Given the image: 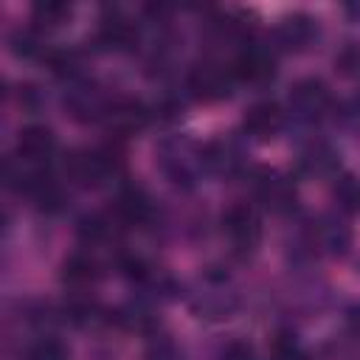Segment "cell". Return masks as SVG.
Here are the masks:
<instances>
[{
  "mask_svg": "<svg viewBox=\"0 0 360 360\" xmlns=\"http://www.w3.org/2000/svg\"><path fill=\"white\" fill-rule=\"evenodd\" d=\"M121 166H124V158H121L118 143H104V146L70 155L68 174L82 186H101L110 177H115L121 172Z\"/></svg>",
  "mask_w": 360,
  "mask_h": 360,
  "instance_id": "cell-1",
  "label": "cell"
},
{
  "mask_svg": "<svg viewBox=\"0 0 360 360\" xmlns=\"http://www.w3.org/2000/svg\"><path fill=\"white\" fill-rule=\"evenodd\" d=\"M222 231H225L228 242H231L236 250H242V253L253 250V248L259 245V239H262V219H259V211H256L250 202H236V205H231V208L225 211V217H222Z\"/></svg>",
  "mask_w": 360,
  "mask_h": 360,
  "instance_id": "cell-2",
  "label": "cell"
},
{
  "mask_svg": "<svg viewBox=\"0 0 360 360\" xmlns=\"http://www.w3.org/2000/svg\"><path fill=\"white\" fill-rule=\"evenodd\" d=\"M287 104H290V112H295L301 121H315L323 112H329L332 96H329V90H326V84L321 79L307 76V79H298L290 87Z\"/></svg>",
  "mask_w": 360,
  "mask_h": 360,
  "instance_id": "cell-3",
  "label": "cell"
},
{
  "mask_svg": "<svg viewBox=\"0 0 360 360\" xmlns=\"http://www.w3.org/2000/svg\"><path fill=\"white\" fill-rule=\"evenodd\" d=\"M56 152V135L45 124H28L17 135V163L31 169H45Z\"/></svg>",
  "mask_w": 360,
  "mask_h": 360,
  "instance_id": "cell-4",
  "label": "cell"
},
{
  "mask_svg": "<svg viewBox=\"0 0 360 360\" xmlns=\"http://www.w3.org/2000/svg\"><path fill=\"white\" fill-rule=\"evenodd\" d=\"M233 73L231 68H222V65H214V62H202L197 68H191L188 73V93L197 98V101H219L231 93V84H233Z\"/></svg>",
  "mask_w": 360,
  "mask_h": 360,
  "instance_id": "cell-5",
  "label": "cell"
},
{
  "mask_svg": "<svg viewBox=\"0 0 360 360\" xmlns=\"http://www.w3.org/2000/svg\"><path fill=\"white\" fill-rule=\"evenodd\" d=\"M231 73L236 82H248V84H262L267 79H273L276 73V56L270 53V48L262 45H242V51L233 56L231 62Z\"/></svg>",
  "mask_w": 360,
  "mask_h": 360,
  "instance_id": "cell-6",
  "label": "cell"
},
{
  "mask_svg": "<svg viewBox=\"0 0 360 360\" xmlns=\"http://www.w3.org/2000/svg\"><path fill=\"white\" fill-rule=\"evenodd\" d=\"M250 180H253L256 197L270 211L284 214V211H290L295 205V188H292V183L284 174H278L276 169H256Z\"/></svg>",
  "mask_w": 360,
  "mask_h": 360,
  "instance_id": "cell-7",
  "label": "cell"
},
{
  "mask_svg": "<svg viewBox=\"0 0 360 360\" xmlns=\"http://www.w3.org/2000/svg\"><path fill=\"white\" fill-rule=\"evenodd\" d=\"M152 214H155V205L141 186H124L115 194L112 217L118 225H146L152 219Z\"/></svg>",
  "mask_w": 360,
  "mask_h": 360,
  "instance_id": "cell-8",
  "label": "cell"
},
{
  "mask_svg": "<svg viewBox=\"0 0 360 360\" xmlns=\"http://www.w3.org/2000/svg\"><path fill=\"white\" fill-rule=\"evenodd\" d=\"M284 124V112L276 101H256L253 107H248L245 118H242V127L248 135L253 138H273Z\"/></svg>",
  "mask_w": 360,
  "mask_h": 360,
  "instance_id": "cell-9",
  "label": "cell"
},
{
  "mask_svg": "<svg viewBox=\"0 0 360 360\" xmlns=\"http://www.w3.org/2000/svg\"><path fill=\"white\" fill-rule=\"evenodd\" d=\"M98 42L110 51H129L135 42H138V28L118 11L107 14L101 22H98Z\"/></svg>",
  "mask_w": 360,
  "mask_h": 360,
  "instance_id": "cell-10",
  "label": "cell"
},
{
  "mask_svg": "<svg viewBox=\"0 0 360 360\" xmlns=\"http://www.w3.org/2000/svg\"><path fill=\"white\" fill-rule=\"evenodd\" d=\"M98 276H101V264L90 250H79V253L68 256L62 264V281L68 287H76V290L96 284Z\"/></svg>",
  "mask_w": 360,
  "mask_h": 360,
  "instance_id": "cell-11",
  "label": "cell"
},
{
  "mask_svg": "<svg viewBox=\"0 0 360 360\" xmlns=\"http://www.w3.org/2000/svg\"><path fill=\"white\" fill-rule=\"evenodd\" d=\"M315 34H318V25H315V20L307 17V14H292V17H287V20L278 25V42H281L284 48H290V51L307 48V45L315 39Z\"/></svg>",
  "mask_w": 360,
  "mask_h": 360,
  "instance_id": "cell-12",
  "label": "cell"
},
{
  "mask_svg": "<svg viewBox=\"0 0 360 360\" xmlns=\"http://www.w3.org/2000/svg\"><path fill=\"white\" fill-rule=\"evenodd\" d=\"M70 3H65V0H42V3H37L34 8H31V28H37L39 34L42 31H53V28H59V25H65L68 20H70Z\"/></svg>",
  "mask_w": 360,
  "mask_h": 360,
  "instance_id": "cell-13",
  "label": "cell"
},
{
  "mask_svg": "<svg viewBox=\"0 0 360 360\" xmlns=\"http://www.w3.org/2000/svg\"><path fill=\"white\" fill-rule=\"evenodd\" d=\"M118 222H115V217L112 214H87V217H82L79 219V239L84 242V245H98V242H107L110 239V233H112V228H115Z\"/></svg>",
  "mask_w": 360,
  "mask_h": 360,
  "instance_id": "cell-14",
  "label": "cell"
},
{
  "mask_svg": "<svg viewBox=\"0 0 360 360\" xmlns=\"http://www.w3.org/2000/svg\"><path fill=\"white\" fill-rule=\"evenodd\" d=\"M332 200L343 214H360V180L354 174H340L332 183Z\"/></svg>",
  "mask_w": 360,
  "mask_h": 360,
  "instance_id": "cell-15",
  "label": "cell"
},
{
  "mask_svg": "<svg viewBox=\"0 0 360 360\" xmlns=\"http://www.w3.org/2000/svg\"><path fill=\"white\" fill-rule=\"evenodd\" d=\"M335 152L329 149V146H323V143H315V146H309L304 155H301V166L309 172V174H326V172H332L335 169Z\"/></svg>",
  "mask_w": 360,
  "mask_h": 360,
  "instance_id": "cell-16",
  "label": "cell"
},
{
  "mask_svg": "<svg viewBox=\"0 0 360 360\" xmlns=\"http://www.w3.org/2000/svg\"><path fill=\"white\" fill-rule=\"evenodd\" d=\"M25 360H70V354H68V346L62 340L42 338V340H37V343L28 346Z\"/></svg>",
  "mask_w": 360,
  "mask_h": 360,
  "instance_id": "cell-17",
  "label": "cell"
},
{
  "mask_svg": "<svg viewBox=\"0 0 360 360\" xmlns=\"http://www.w3.org/2000/svg\"><path fill=\"white\" fill-rule=\"evenodd\" d=\"M335 68L349 79H360V42L343 45L335 56Z\"/></svg>",
  "mask_w": 360,
  "mask_h": 360,
  "instance_id": "cell-18",
  "label": "cell"
},
{
  "mask_svg": "<svg viewBox=\"0 0 360 360\" xmlns=\"http://www.w3.org/2000/svg\"><path fill=\"white\" fill-rule=\"evenodd\" d=\"M273 360H301L298 340L290 332H278L273 338Z\"/></svg>",
  "mask_w": 360,
  "mask_h": 360,
  "instance_id": "cell-19",
  "label": "cell"
},
{
  "mask_svg": "<svg viewBox=\"0 0 360 360\" xmlns=\"http://www.w3.org/2000/svg\"><path fill=\"white\" fill-rule=\"evenodd\" d=\"M143 360H180V352L174 349L172 340H155L146 349V357Z\"/></svg>",
  "mask_w": 360,
  "mask_h": 360,
  "instance_id": "cell-20",
  "label": "cell"
},
{
  "mask_svg": "<svg viewBox=\"0 0 360 360\" xmlns=\"http://www.w3.org/2000/svg\"><path fill=\"white\" fill-rule=\"evenodd\" d=\"M222 357H225V360H256L253 346H250V343H242V340L228 343V349H225V354H222Z\"/></svg>",
  "mask_w": 360,
  "mask_h": 360,
  "instance_id": "cell-21",
  "label": "cell"
},
{
  "mask_svg": "<svg viewBox=\"0 0 360 360\" xmlns=\"http://www.w3.org/2000/svg\"><path fill=\"white\" fill-rule=\"evenodd\" d=\"M352 326L360 332V309H354V312H352Z\"/></svg>",
  "mask_w": 360,
  "mask_h": 360,
  "instance_id": "cell-22",
  "label": "cell"
}]
</instances>
